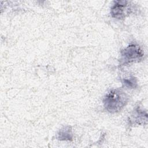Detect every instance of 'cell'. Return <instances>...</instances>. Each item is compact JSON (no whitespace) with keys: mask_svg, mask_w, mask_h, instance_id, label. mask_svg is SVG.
Masks as SVG:
<instances>
[{"mask_svg":"<svg viewBox=\"0 0 148 148\" xmlns=\"http://www.w3.org/2000/svg\"><path fill=\"white\" fill-rule=\"evenodd\" d=\"M130 9L128 7L127 1H116L112 6L110 10L111 15L113 17L117 19L124 18L126 14L130 13Z\"/></svg>","mask_w":148,"mask_h":148,"instance_id":"3","label":"cell"},{"mask_svg":"<svg viewBox=\"0 0 148 148\" xmlns=\"http://www.w3.org/2000/svg\"><path fill=\"white\" fill-rule=\"evenodd\" d=\"M57 138L60 140H72L73 134L71 127L70 126H65L62 128L57 133Z\"/></svg>","mask_w":148,"mask_h":148,"instance_id":"5","label":"cell"},{"mask_svg":"<svg viewBox=\"0 0 148 148\" xmlns=\"http://www.w3.org/2000/svg\"><path fill=\"white\" fill-rule=\"evenodd\" d=\"M147 120V115L146 112H144L140 109H136L134 115L132 116L131 121L134 124H146Z\"/></svg>","mask_w":148,"mask_h":148,"instance_id":"4","label":"cell"},{"mask_svg":"<svg viewBox=\"0 0 148 148\" xmlns=\"http://www.w3.org/2000/svg\"><path fill=\"white\" fill-rule=\"evenodd\" d=\"M103 105L110 113L120 111L127 103L128 97L119 89H113L109 91L103 99Z\"/></svg>","mask_w":148,"mask_h":148,"instance_id":"1","label":"cell"},{"mask_svg":"<svg viewBox=\"0 0 148 148\" xmlns=\"http://www.w3.org/2000/svg\"><path fill=\"white\" fill-rule=\"evenodd\" d=\"M143 53L139 46L131 44L121 51V63L127 64L138 61L143 57Z\"/></svg>","mask_w":148,"mask_h":148,"instance_id":"2","label":"cell"},{"mask_svg":"<svg viewBox=\"0 0 148 148\" xmlns=\"http://www.w3.org/2000/svg\"><path fill=\"white\" fill-rule=\"evenodd\" d=\"M123 84L125 87L130 88H135L137 86L136 79L133 76H130L123 79Z\"/></svg>","mask_w":148,"mask_h":148,"instance_id":"6","label":"cell"}]
</instances>
